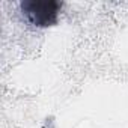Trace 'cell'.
I'll return each instance as SVG.
<instances>
[{"mask_svg":"<svg viewBox=\"0 0 128 128\" xmlns=\"http://www.w3.org/2000/svg\"><path fill=\"white\" fill-rule=\"evenodd\" d=\"M60 5L54 0H24L21 11L26 18L38 27H50L57 23Z\"/></svg>","mask_w":128,"mask_h":128,"instance_id":"6da1fadb","label":"cell"}]
</instances>
